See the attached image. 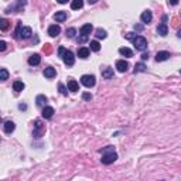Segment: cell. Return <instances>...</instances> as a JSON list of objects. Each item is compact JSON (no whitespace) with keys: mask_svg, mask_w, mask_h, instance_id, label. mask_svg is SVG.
<instances>
[{"mask_svg":"<svg viewBox=\"0 0 181 181\" xmlns=\"http://www.w3.org/2000/svg\"><path fill=\"white\" fill-rule=\"evenodd\" d=\"M44 76L45 78H48V79H51V78H54L55 75H57V71H55V68H53V67H47V68L44 69Z\"/></svg>","mask_w":181,"mask_h":181,"instance_id":"13","label":"cell"},{"mask_svg":"<svg viewBox=\"0 0 181 181\" xmlns=\"http://www.w3.org/2000/svg\"><path fill=\"white\" fill-rule=\"evenodd\" d=\"M102 76H103L105 79H112L113 78V68H111V67L103 68L102 69Z\"/></svg>","mask_w":181,"mask_h":181,"instance_id":"15","label":"cell"},{"mask_svg":"<svg viewBox=\"0 0 181 181\" xmlns=\"http://www.w3.org/2000/svg\"><path fill=\"white\" fill-rule=\"evenodd\" d=\"M82 99H84V101H90V99H92V95L88 93V92H85V93H82Z\"/></svg>","mask_w":181,"mask_h":181,"instance_id":"35","label":"cell"},{"mask_svg":"<svg viewBox=\"0 0 181 181\" xmlns=\"http://www.w3.org/2000/svg\"><path fill=\"white\" fill-rule=\"evenodd\" d=\"M41 115H43L44 119H51V117H53V115H54V108H51V106H44Z\"/></svg>","mask_w":181,"mask_h":181,"instance_id":"10","label":"cell"},{"mask_svg":"<svg viewBox=\"0 0 181 181\" xmlns=\"http://www.w3.org/2000/svg\"><path fill=\"white\" fill-rule=\"evenodd\" d=\"M7 27H9V22H7L6 19H0V30H1V31H6Z\"/></svg>","mask_w":181,"mask_h":181,"instance_id":"28","label":"cell"},{"mask_svg":"<svg viewBox=\"0 0 181 181\" xmlns=\"http://www.w3.org/2000/svg\"><path fill=\"white\" fill-rule=\"evenodd\" d=\"M40 62H41V57H40V54H33V55L28 57V64L31 65V67L38 65Z\"/></svg>","mask_w":181,"mask_h":181,"instance_id":"9","label":"cell"},{"mask_svg":"<svg viewBox=\"0 0 181 181\" xmlns=\"http://www.w3.org/2000/svg\"><path fill=\"white\" fill-rule=\"evenodd\" d=\"M132 41H133L136 50H139V51H144V50L147 48V40H146L143 36H136Z\"/></svg>","mask_w":181,"mask_h":181,"instance_id":"1","label":"cell"},{"mask_svg":"<svg viewBox=\"0 0 181 181\" xmlns=\"http://www.w3.org/2000/svg\"><path fill=\"white\" fill-rule=\"evenodd\" d=\"M157 33H159L161 37H165V36L168 34V27H167V24H165V23L159 24V27H157Z\"/></svg>","mask_w":181,"mask_h":181,"instance_id":"14","label":"cell"},{"mask_svg":"<svg viewBox=\"0 0 181 181\" xmlns=\"http://www.w3.org/2000/svg\"><path fill=\"white\" fill-rule=\"evenodd\" d=\"M62 61L65 62V65L67 67H72L75 62V57H74V53L72 51H69V50H65V53L62 54Z\"/></svg>","mask_w":181,"mask_h":181,"instance_id":"3","label":"cell"},{"mask_svg":"<svg viewBox=\"0 0 181 181\" xmlns=\"http://www.w3.org/2000/svg\"><path fill=\"white\" fill-rule=\"evenodd\" d=\"M167 1H168V4H171V6L178 4V0H167Z\"/></svg>","mask_w":181,"mask_h":181,"instance_id":"42","label":"cell"},{"mask_svg":"<svg viewBox=\"0 0 181 181\" xmlns=\"http://www.w3.org/2000/svg\"><path fill=\"white\" fill-rule=\"evenodd\" d=\"M180 74H181V69H180Z\"/></svg>","mask_w":181,"mask_h":181,"instance_id":"49","label":"cell"},{"mask_svg":"<svg viewBox=\"0 0 181 181\" xmlns=\"http://www.w3.org/2000/svg\"><path fill=\"white\" fill-rule=\"evenodd\" d=\"M43 51L45 54H51L53 53V45H51V44H45V45L43 47Z\"/></svg>","mask_w":181,"mask_h":181,"instance_id":"33","label":"cell"},{"mask_svg":"<svg viewBox=\"0 0 181 181\" xmlns=\"http://www.w3.org/2000/svg\"><path fill=\"white\" fill-rule=\"evenodd\" d=\"M134 30H136V31H142V30H143V26H142V24H136V26H134Z\"/></svg>","mask_w":181,"mask_h":181,"instance_id":"39","label":"cell"},{"mask_svg":"<svg viewBox=\"0 0 181 181\" xmlns=\"http://www.w3.org/2000/svg\"><path fill=\"white\" fill-rule=\"evenodd\" d=\"M33 34V30L30 27H23L22 30H20V36L19 38H23V40H27V38H30Z\"/></svg>","mask_w":181,"mask_h":181,"instance_id":"6","label":"cell"},{"mask_svg":"<svg viewBox=\"0 0 181 181\" xmlns=\"http://www.w3.org/2000/svg\"><path fill=\"white\" fill-rule=\"evenodd\" d=\"M3 129H4V133L10 134L11 132H14V129H16V125L11 122V120H9V122L4 123V126H3Z\"/></svg>","mask_w":181,"mask_h":181,"instance_id":"16","label":"cell"},{"mask_svg":"<svg viewBox=\"0 0 181 181\" xmlns=\"http://www.w3.org/2000/svg\"><path fill=\"white\" fill-rule=\"evenodd\" d=\"M54 19L59 23L65 22V20H67V13H65V11H57V13L54 14Z\"/></svg>","mask_w":181,"mask_h":181,"instance_id":"21","label":"cell"},{"mask_svg":"<svg viewBox=\"0 0 181 181\" xmlns=\"http://www.w3.org/2000/svg\"><path fill=\"white\" fill-rule=\"evenodd\" d=\"M116 68H117L119 72H126L128 68H129V64L125 61V59H119V61L116 62Z\"/></svg>","mask_w":181,"mask_h":181,"instance_id":"11","label":"cell"},{"mask_svg":"<svg viewBox=\"0 0 181 181\" xmlns=\"http://www.w3.org/2000/svg\"><path fill=\"white\" fill-rule=\"evenodd\" d=\"M116 159H117L116 153H115V151H109V153H103L101 161L103 164H112L113 161H116Z\"/></svg>","mask_w":181,"mask_h":181,"instance_id":"4","label":"cell"},{"mask_svg":"<svg viewBox=\"0 0 181 181\" xmlns=\"http://www.w3.org/2000/svg\"><path fill=\"white\" fill-rule=\"evenodd\" d=\"M146 71V65L143 62H137V64L134 65V74H139V72H144Z\"/></svg>","mask_w":181,"mask_h":181,"instance_id":"24","label":"cell"},{"mask_svg":"<svg viewBox=\"0 0 181 181\" xmlns=\"http://www.w3.org/2000/svg\"><path fill=\"white\" fill-rule=\"evenodd\" d=\"M82 6H84V0H72L71 9L72 10H78V9H82Z\"/></svg>","mask_w":181,"mask_h":181,"instance_id":"22","label":"cell"},{"mask_svg":"<svg viewBox=\"0 0 181 181\" xmlns=\"http://www.w3.org/2000/svg\"><path fill=\"white\" fill-rule=\"evenodd\" d=\"M92 30H93L92 24H90V23H88V24H84V26L81 27L79 33H81V34H85V36H89L90 33H92Z\"/></svg>","mask_w":181,"mask_h":181,"instance_id":"17","label":"cell"},{"mask_svg":"<svg viewBox=\"0 0 181 181\" xmlns=\"http://www.w3.org/2000/svg\"><path fill=\"white\" fill-rule=\"evenodd\" d=\"M65 53V48L64 47H59L58 48V57H62V54Z\"/></svg>","mask_w":181,"mask_h":181,"instance_id":"38","label":"cell"},{"mask_svg":"<svg viewBox=\"0 0 181 181\" xmlns=\"http://www.w3.org/2000/svg\"><path fill=\"white\" fill-rule=\"evenodd\" d=\"M45 133V125H44L40 119H37L36 122H34V137H41L43 134Z\"/></svg>","mask_w":181,"mask_h":181,"instance_id":"2","label":"cell"},{"mask_svg":"<svg viewBox=\"0 0 181 181\" xmlns=\"http://www.w3.org/2000/svg\"><path fill=\"white\" fill-rule=\"evenodd\" d=\"M142 59H143V61L149 59V53H143V54H142Z\"/></svg>","mask_w":181,"mask_h":181,"instance_id":"43","label":"cell"},{"mask_svg":"<svg viewBox=\"0 0 181 181\" xmlns=\"http://www.w3.org/2000/svg\"><path fill=\"white\" fill-rule=\"evenodd\" d=\"M177 37L181 38V30H178V31H177Z\"/></svg>","mask_w":181,"mask_h":181,"instance_id":"47","label":"cell"},{"mask_svg":"<svg viewBox=\"0 0 181 181\" xmlns=\"http://www.w3.org/2000/svg\"><path fill=\"white\" fill-rule=\"evenodd\" d=\"M88 3L89 4H95V3H98V0H88Z\"/></svg>","mask_w":181,"mask_h":181,"instance_id":"46","label":"cell"},{"mask_svg":"<svg viewBox=\"0 0 181 181\" xmlns=\"http://www.w3.org/2000/svg\"><path fill=\"white\" fill-rule=\"evenodd\" d=\"M95 36H96L98 38H102V40H103V38H106L108 33L105 31V30H102V28H98V30H96V34H95Z\"/></svg>","mask_w":181,"mask_h":181,"instance_id":"27","label":"cell"},{"mask_svg":"<svg viewBox=\"0 0 181 181\" xmlns=\"http://www.w3.org/2000/svg\"><path fill=\"white\" fill-rule=\"evenodd\" d=\"M17 1H23V0H17Z\"/></svg>","mask_w":181,"mask_h":181,"instance_id":"48","label":"cell"},{"mask_svg":"<svg viewBox=\"0 0 181 181\" xmlns=\"http://www.w3.org/2000/svg\"><path fill=\"white\" fill-rule=\"evenodd\" d=\"M88 41V36H85V34H81L79 37H76V43L78 44H84Z\"/></svg>","mask_w":181,"mask_h":181,"instance_id":"30","label":"cell"},{"mask_svg":"<svg viewBox=\"0 0 181 181\" xmlns=\"http://www.w3.org/2000/svg\"><path fill=\"white\" fill-rule=\"evenodd\" d=\"M173 26H174V27L178 26V19H177V17H174V19H173Z\"/></svg>","mask_w":181,"mask_h":181,"instance_id":"44","label":"cell"},{"mask_svg":"<svg viewBox=\"0 0 181 181\" xmlns=\"http://www.w3.org/2000/svg\"><path fill=\"white\" fill-rule=\"evenodd\" d=\"M36 101H37V105H38V106H43V108H44V106H45V103H47V98H45L44 95H38Z\"/></svg>","mask_w":181,"mask_h":181,"instance_id":"25","label":"cell"},{"mask_svg":"<svg viewBox=\"0 0 181 181\" xmlns=\"http://www.w3.org/2000/svg\"><path fill=\"white\" fill-rule=\"evenodd\" d=\"M140 19H142V22H143L144 24H149V23L153 20V14H151V11H150V10H146V11L142 13Z\"/></svg>","mask_w":181,"mask_h":181,"instance_id":"8","label":"cell"},{"mask_svg":"<svg viewBox=\"0 0 181 181\" xmlns=\"http://www.w3.org/2000/svg\"><path fill=\"white\" fill-rule=\"evenodd\" d=\"M68 90H71V92L79 90V85H78V82L75 79H68Z\"/></svg>","mask_w":181,"mask_h":181,"instance_id":"19","label":"cell"},{"mask_svg":"<svg viewBox=\"0 0 181 181\" xmlns=\"http://www.w3.org/2000/svg\"><path fill=\"white\" fill-rule=\"evenodd\" d=\"M78 57L79 58H88L89 57V48H86V47H81L78 48Z\"/></svg>","mask_w":181,"mask_h":181,"instance_id":"20","label":"cell"},{"mask_svg":"<svg viewBox=\"0 0 181 181\" xmlns=\"http://www.w3.org/2000/svg\"><path fill=\"white\" fill-rule=\"evenodd\" d=\"M171 55L170 53H167V51H159V53L156 54V61L157 62H161V61H167V59L170 58Z\"/></svg>","mask_w":181,"mask_h":181,"instance_id":"7","label":"cell"},{"mask_svg":"<svg viewBox=\"0 0 181 181\" xmlns=\"http://www.w3.org/2000/svg\"><path fill=\"white\" fill-rule=\"evenodd\" d=\"M6 50V43L4 41H0V51H4Z\"/></svg>","mask_w":181,"mask_h":181,"instance_id":"40","label":"cell"},{"mask_svg":"<svg viewBox=\"0 0 181 181\" xmlns=\"http://www.w3.org/2000/svg\"><path fill=\"white\" fill-rule=\"evenodd\" d=\"M23 28V26H22V22H17V28H16V33H14V37L17 38V40H20L19 38V36H20V30Z\"/></svg>","mask_w":181,"mask_h":181,"instance_id":"32","label":"cell"},{"mask_svg":"<svg viewBox=\"0 0 181 181\" xmlns=\"http://www.w3.org/2000/svg\"><path fill=\"white\" fill-rule=\"evenodd\" d=\"M106 151H113V147L112 146H108V147H105V149L101 150V153H106Z\"/></svg>","mask_w":181,"mask_h":181,"instance_id":"36","label":"cell"},{"mask_svg":"<svg viewBox=\"0 0 181 181\" xmlns=\"http://www.w3.org/2000/svg\"><path fill=\"white\" fill-rule=\"evenodd\" d=\"M19 109H20V111H26L27 105H26V103H20V105H19Z\"/></svg>","mask_w":181,"mask_h":181,"instance_id":"41","label":"cell"},{"mask_svg":"<svg viewBox=\"0 0 181 181\" xmlns=\"http://www.w3.org/2000/svg\"><path fill=\"white\" fill-rule=\"evenodd\" d=\"M59 4H65V3H68V0H57Z\"/></svg>","mask_w":181,"mask_h":181,"instance_id":"45","label":"cell"},{"mask_svg":"<svg viewBox=\"0 0 181 181\" xmlns=\"http://www.w3.org/2000/svg\"><path fill=\"white\" fill-rule=\"evenodd\" d=\"M90 50H92V51H95V53H98V51H99V50H101V44L98 43V41H90Z\"/></svg>","mask_w":181,"mask_h":181,"instance_id":"26","label":"cell"},{"mask_svg":"<svg viewBox=\"0 0 181 181\" xmlns=\"http://www.w3.org/2000/svg\"><path fill=\"white\" fill-rule=\"evenodd\" d=\"M81 82H82V85H85L86 88H92V86L95 85V76L93 75H82V78H81Z\"/></svg>","mask_w":181,"mask_h":181,"instance_id":"5","label":"cell"},{"mask_svg":"<svg viewBox=\"0 0 181 181\" xmlns=\"http://www.w3.org/2000/svg\"><path fill=\"white\" fill-rule=\"evenodd\" d=\"M58 88H59V92H61V93H62V95H64V96H67V95H68V92H67V88H65V86L62 85V84H59V85H58Z\"/></svg>","mask_w":181,"mask_h":181,"instance_id":"34","label":"cell"},{"mask_svg":"<svg viewBox=\"0 0 181 181\" xmlns=\"http://www.w3.org/2000/svg\"><path fill=\"white\" fill-rule=\"evenodd\" d=\"M75 34H76V30H75L74 27H71V28H68V30H67V37L74 38V37H75Z\"/></svg>","mask_w":181,"mask_h":181,"instance_id":"31","label":"cell"},{"mask_svg":"<svg viewBox=\"0 0 181 181\" xmlns=\"http://www.w3.org/2000/svg\"><path fill=\"white\" fill-rule=\"evenodd\" d=\"M59 33H61V27L57 26V24H54V26L48 27V34H50L51 37H57Z\"/></svg>","mask_w":181,"mask_h":181,"instance_id":"12","label":"cell"},{"mask_svg":"<svg viewBox=\"0 0 181 181\" xmlns=\"http://www.w3.org/2000/svg\"><path fill=\"white\" fill-rule=\"evenodd\" d=\"M9 78V72H7V69L6 68H1L0 69V79L1 81H6Z\"/></svg>","mask_w":181,"mask_h":181,"instance_id":"29","label":"cell"},{"mask_svg":"<svg viewBox=\"0 0 181 181\" xmlns=\"http://www.w3.org/2000/svg\"><path fill=\"white\" fill-rule=\"evenodd\" d=\"M134 37H136L134 33H128V34H126V38H128V40H133Z\"/></svg>","mask_w":181,"mask_h":181,"instance_id":"37","label":"cell"},{"mask_svg":"<svg viewBox=\"0 0 181 181\" xmlns=\"http://www.w3.org/2000/svg\"><path fill=\"white\" fill-rule=\"evenodd\" d=\"M13 89L16 90V92H22L24 89V84H23L22 81H14V84H13Z\"/></svg>","mask_w":181,"mask_h":181,"instance_id":"23","label":"cell"},{"mask_svg":"<svg viewBox=\"0 0 181 181\" xmlns=\"http://www.w3.org/2000/svg\"><path fill=\"white\" fill-rule=\"evenodd\" d=\"M119 54H120V55H123V57H128V58L133 57V51H132L130 48H128V47L119 48Z\"/></svg>","mask_w":181,"mask_h":181,"instance_id":"18","label":"cell"}]
</instances>
